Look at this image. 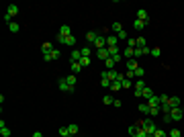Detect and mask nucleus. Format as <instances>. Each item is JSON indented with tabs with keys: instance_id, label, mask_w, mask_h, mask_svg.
Masks as SVG:
<instances>
[{
	"instance_id": "nucleus-1",
	"label": "nucleus",
	"mask_w": 184,
	"mask_h": 137,
	"mask_svg": "<svg viewBox=\"0 0 184 137\" xmlns=\"http://www.w3.org/2000/svg\"><path fill=\"white\" fill-rule=\"evenodd\" d=\"M139 127H141L147 135H153V133L158 131V125H155L153 119H143V121H139Z\"/></svg>"
},
{
	"instance_id": "nucleus-2",
	"label": "nucleus",
	"mask_w": 184,
	"mask_h": 137,
	"mask_svg": "<svg viewBox=\"0 0 184 137\" xmlns=\"http://www.w3.org/2000/svg\"><path fill=\"white\" fill-rule=\"evenodd\" d=\"M57 41L59 43H63V45H76V37L74 35H68V37H61V35H57Z\"/></svg>"
},
{
	"instance_id": "nucleus-3",
	"label": "nucleus",
	"mask_w": 184,
	"mask_h": 137,
	"mask_svg": "<svg viewBox=\"0 0 184 137\" xmlns=\"http://www.w3.org/2000/svg\"><path fill=\"white\" fill-rule=\"evenodd\" d=\"M170 117H172V121H182L184 119V111L178 106V108H172L170 111Z\"/></svg>"
},
{
	"instance_id": "nucleus-4",
	"label": "nucleus",
	"mask_w": 184,
	"mask_h": 137,
	"mask_svg": "<svg viewBox=\"0 0 184 137\" xmlns=\"http://www.w3.org/2000/svg\"><path fill=\"white\" fill-rule=\"evenodd\" d=\"M59 57H61L59 49H53V51H49V53H45V55H43V59H45V61H51V59H59Z\"/></svg>"
},
{
	"instance_id": "nucleus-5",
	"label": "nucleus",
	"mask_w": 184,
	"mask_h": 137,
	"mask_svg": "<svg viewBox=\"0 0 184 137\" xmlns=\"http://www.w3.org/2000/svg\"><path fill=\"white\" fill-rule=\"evenodd\" d=\"M57 86H59V90H61V92H70V94L74 92V88L66 82V78H59V84H57Z\"/></svg>"
},
{
	"instance_id": "nucleus-6",
	"label": "nucleus",
	"mask_w": 184,
	"mask_h": 137,
	"mask_svg": "<svg viewBox=\"0 0 184 137\" xmlns=\"http://www.w3.org/2000/svg\"><path fill=\"white\" fill-rule=\"evenodd\" d=\"M96 57H98V59H102V61H106V59L111 57V53H108V47H104V49H98V51H96Z\"/></svg>"
},
{
	"instance_id": "nucleus-7",
	"label": "nucleus",
	"mask_w": 184,
	"mask_h": 137,
	"mask_svg": "<svg viewBox=\"0 0 184 137\" xmlns=\"http://www.w3.org/2000/svg\"><path fill=\"white\" fill-rule=\"evenodd\" d=\"M94 47H96V51H98V49H104V47H106V37L98 35V39L94 41Z\"/></svg>"
},
{
	"instance_id": "nucleus-8",
	"label": "nucleus",
	"mask_w": 184,
	"mask_h": 137,
	"mask_svg": "<svg viewBox=\"0 0 184 137\" xmlns=\"http://www.w3.org/2000/svg\"><path fill=\"white\" fill-rule=\"evenodd\" d=\"M137 19H139V21H143V23H149V14H147L145 8H139V10H137Z\"/></svg>"
},
{
	"instance_id": "nucleus-9",
	"label": "nucleus",
	"mask_w": 184,
	"mask_h": 137,
	"mask_svg": "<svg viewBox=\"0 0 184 137\" xmlns=\"http://www.w3.org/2000/svg\"><path fill=\"white\" fill-rule=\"evenodd\" d=\"M117 43H119V37L117 35H108L106 37V47H117Z\"/></svg>"
},
{
	"instance_id": "nucleus-10",
	"label": "nucleus",
	"mask_w": 184,
	"mask_h": 137,
	"mask_svg": "<svg viewBox=\"0 0 184 137\" xmlns=\"http://www.w3.org/2000/svg\"><path fill=\"white\" fill-rule=\"evenodd\" d=\"M57 35H61V37H68V35H72V31H70V25H61V27H59V31H57Z\"/></svg>"
},
{
	"instance_id": "nucleus-11",
	"label": "nucleus",
	"mask_w": 184,
	"mask_h": 137,
	"mask_svg": "<svg viewBox=\"0 0 184 137\" xmlns=\"http://www.w3.org/2000/svg\"><path fill=\"white\" fill-rule=\"evenodd\" d=\"M96 39H98V33H96V31H88V33H86V41H88V43H92V45H94V41H96Z\"/></svg>"
},
{
	"instance_id": "nucleus-12",
	"label": "nucleus",
	"mask_w": 184,
	"mask_h": 137,
	"mask_svg": "<svg viewBox=\"0 0 184 137\" xmlns=\"http://www.w3.org/2000/svg\"><path fill=\"white\" fill-rule=\"evenodd\" d=\"M70 59H72V61H80V59H82V51H80V49H74V51L70 53Z\"/></svg>"
},
{
	"instance_id": "nucleus-13",
	"label": "nucleus",
	"mask_w": 184,
	"mask_h": 137,
	"mask_svg": "<svg viewBox=\"0 0 184 137\" xmlns=\"http://www.w3.org/2000/svg\"><path fill=\"white\" fill-rule=\"evenodd\" d=\"M137 68L139 66H137V59H135V57H133V59H127V70H129V72H135Z\"/></svg>"
},
{
	"instance_id": "nucleus-14",
	"label": "nucleus",
	"mask_w": 184,
	"mask_h": 137,
	"mask_svg": "<svg viewBox=\"0 0 184 137\" xmlns=\"http://www.w3.org/2000/svg\"><path fill=\"white\" fill-rule=\"evenodd\" d=\"M0 135L2 137H10V129L4 125V121H0Z\"/></svg>"
},
{
	"instance_id": "nucleus-15",
	"label": "nucleus",
	"mask_w": 184,
	"mask_h": 137,
	"mask_svg": "<svg viewBox=\"0 0 184 137\" xmlns=\"http://www.w3.org/2000/svg\"><path fill=\"white\" fill-rule=\"evenodd\" d=\"M141 96H143V98H145V102H147V100H149L151 96H155V94H153V90H151L149 86H145V88H143V94H141Z\"/></svg>"
},
{
	"instance_id": "nucleus-16",
	"label": "nucleus",
	"mask_w": 184,
	"mask_h": 137,
	"mask_svg": "<svg viewBox=\"0 0 184 137\" xmlns=\"http://www.w3.org/2000/svg\"><path fill=\"white\" fill-rule=\"evenodd\" d=\"M104 68H106V70H117V61H115L113 57H108V59L104 61Z\"/></svg>"
},
{
	"instance_id": "nucleus-17",
	"label": "nucleus",
	"mask_w": 184,
	"mask_h": 137,
	"mask_svg": "<svg viewBox=\"0 0 184 137\" xmlns=\"http://www.w3.org/2000/svg\"><path fill=\"white\" fill-rule=\"evenodd\" d=\"M70 70H72V74H78V72H82L84 68L80 66V61H72V66H70Z\"/></svg>"
},
{
	"instance_id": "nucleus-18",
	"label": "nucleus",
	"mask_w": 184,
	"mask_h": 137,
	"mask_svg": "<svg viewBox=\"0 0 184 137\" xmlns=\"http://www.w3.org/2000/svg\"><path fill=\"white\" fill-rule=\"evenodd\" d=\"M147 104H149V106H162V102H160V96H151V98L147 100Z\"/></svg>"
},
{
	"instance_id": "nucleus-19",
	"label": "nucleus",
	"mask_w": 184,
	"mask_h": 137,
	"mask_svg": "<svg viewBox=\"0 0 184 137\" xmlns=\"http://www.w3.org/2000/svg\"><path fill=\"white\" fill-rule=\"evenodd\" d=\"M168 104H170L172 108H178V106H180V98H178V96H172V98L168 100Z\"/></svg>"
},
{
	"instance_id": "nucleus-20",
	"label": "nucleus",
	"mask_w": 184,
	"mask_h": 137,
	"mask_svg": "<svg viewBox=\"0 0 184 137\" xmlns=\"http://www.w3.org/2000/svg\"><path fill=\"white\" fill-rule=\"evenodd\" d=\"M149 115H151V119H155V117H160V115H162V111H160V106H149Z\"/></svg>"
},
{
	"instance_id": "nucleus-21",
	"label": "nucleus",
	"mask_w": 184,
	"mask_h": 137,
	"mask_svg": "<svg viewBox=\"0 0 184 137\" xmlns=\"http://www.w3.org/2000/svg\"><path fill=\"white\" fill-rule=\"evenodd\" d=\"M68 131H70V135H78V131H80V127H78L76 123H70V125H68Z\"/></svg>"
},
{
	"instance_id": "nucleus-22",
	"label": "nucleus",
	"mask_w": 184,
	"mask_h": 137,
	"mask_svg": "<svg viewBox=\"0 0 184 137\" xmlns=\"http://www.w3.org/2000/svg\"><path fill=\"white\" fill-rule=\"evenodd\" d=\"M145 25H147V23H143V21L135 19V23H133V29H135V31H141V29H145Z\"/></svg>"
},
{
	"instance_id": "nucleus-23",
	"label": "nucleus",
	"mask_w": 184,
	"mask_h": 137,
	"mask_svg": "<svg viewBox=\"0 0 184 137\" xmlns=\"http://www.w3.org/2000/svg\"><path fill=\"white\" fill-rule=\"evenodd\" d=\"M66 82L74 88V86H76V74H68V76H66Z\"/></svg>"
},
{
	"instance_id": "nucleus-24",
	"label": "nucleus",
	"mask_w": 184,
	"mask_h": 137,
	"mask_svg": "<svg viewBox=\"0 0 184 137\" xmlns=\"http://www.w3.org/2000/svg\"><path fill=\"white\" fill-rule=\"evenodd\" d=\"M6 12H8V14H10V16H14V14H19V6H16V4H10V6H8V10H6Z\"/></svg>"
},
{
	"instance_id": "nucleus-25",
	"label": "nucleus",
	"mask_w": 184,
	"mask_h": 137,
	"mask_svg": "<svg viewBox=\"0 0 184 137\" xmlns=\"http://www.w3.org/2000/svg\"><path fill=\"white\" fill-rule=\"evenodd\" d=\"M143 88H145V82H143V80H141V78H137V80H135V90L143 92Z\"/></svg>"
},
{
	"instance_id": "nucleus-26",
	"label": "nucleus",
	"mask_w": 184,
	"mask_h": 137,
	"mask_svg": "<svg viewBox=\"0 0 184 137\" xmlns=\"http://www.w3.org/2000/svg\"><path fill=\"white\" fill-rule=\"evenodd\" d=\"M121 88H123V84H121V80H115V82H113V84H111V90H113V92L121 90Z\"/></svg>"
},
{
	"instance_id": "nucleus-27",
	"label": "nucleus",
	"mask_w": 184,
	"mask_h": 137,
	"mask_svg": "<svg viewBox=\"0 0 184 137\" xmlns=\"http://www.w3.org/2000/svg\"><path fill=\"white\" fill-rule=\"evenodd\" d=\"M8 29H10V33H19V31H21V25H19V23H10Z\"/></svg>"
},
{
	"instance_id": "nucleus-28",
	"label": "nucleus",
	"mask_w": 184,
	"mask_h": 137,
	"mask_svg": "<svg viewBox=\"0 0 184 137\" xmlns=\"http://www.w3.org/2000/svg\"><path fill=\"white\" fill-rule=\"evenodd\" d=\"M111 29H113V33H117V35H119V33L123 31V25H121V23H113V27H111Z\"/></svg>"
},
{
	"instance_id": "nucleus-29",
	"label": "nucleus",
	"mask_w": 184,
	"mask_h": 137,
	"mask_svg": "<svg viewBox=\"0 0 184 137\" xmlns=\"http://www.w3.org/2000/svg\"><path fill=\"white\" fill-rule=\"evenodd\" d=\"M139 113H143V115H149V104H147V102L139 104Z\"/></svg>"
},
{
	"instance_id": "nucleus-30",
	"label": "nucleus",
	"mask_w": 184,
	"mask_h": 137,
	"mask_svg": "<svg viewBox=\"0 0 184 137\" xmlns=\"http://www.w3.org/2000/svg\"><path fill=\"white\" fill-rule=\"evenodd\" d=\"M41 51H43V55H45L49 51H53V45H51V43H43V45H41Z\"/></svg>"
},
{
	"instance_id": "nucleus-31",
	"label": "nucleus",
	"mask_w": 184,
	"mask_h": 137,
	"mask_svg": "<svg viewBox=\"0 0 184 137\" xmlns=\"http://www.w3.org/2000/svg\"><path fill=\"white\" fill-rule=\"evenodd\" d=\"M123 55H125L127 59H133V49H131V47H125V51H123Z\"/></svg>"
},
{
	"instance_id": "nucleus-32",
	"label": "nucleus",
	"mask_w": 184,
	"mask_h": 137,
	"mask_svg": "<svg viewBox=\"0 0 184 137\" xmlns=\"http://www.w3.org/2000/svg\"><path fill=\"white\" fill-rule=\"evenodd\" d=\"M100 84H102V88H108V90H111V84H113V82H111L108 78H100Z\"/></svg>"
},
{
	"instance_id": "nucleus-33",
	"label": "nucleus",
	"mask_w": 184,
	"mask_h": 137,
	"mask_svg": "<svg viewBox=\"0 0 184 137\" xmlns=\"http://www.w3.org/2000/svg\"><path fill=\"white\" fill-rule=\"evenodd\" d=\"M141 55H143V47H135V49H133V57L137 59V57H141Z\"/></svg>"
},
{
	"instance_id": "nucleus-34",
	"label": "nucleus",
	"mask_w": 184,
	"mask_h": 137,
	"mask_svg": "<svg viewBox=\"0 0 184 137\" xmlns=\"http://www.w3.org/2000/svg\"><path fill=\"white\" fill-rule=\"evenodd\" d=\"M113 100H115V98H113L111 94H104V96H102V102H104V104H113Z\"/></svg>"
},
{
	"instance_id": "nucleus-35",
	"label": "nucleus",
	"mask_w": 184,
	"mask_h": 137,
	"mask_svg": "<svg viewBox=\"0 0 184 137\" xmlns=\"http://www.w3.org/2000/svg\"><path fill=\"white\" fill-rule=\"evenodd\" d=\"M80 51H82V57H88V55H90V51H92V49H90L88 45H84L82 49H80Z\"/></svg>"
},
{
	"instance_id": "nucleus-36",
	"label": "nucleus",
	"mask_w": 184,
	"mask_h": 137,
	"mask_svg": "<svg viewBox=\"0 0 184 137\" xmlns=\"http://www.w3.org/2000/svg\"><path fill=\"white\" fill-rule=\"evenodd\" d=\"M59 135L61 137H72L70 135V131H68V127H59Z\"/></svg>"
},
{
	"instance_id": "nucleus-37",
	"label": "nucleus",
	"mask_w": 184,
	"mask_h": 137,
	"mask_svg": "<svg viewBox=\"0 0 184 137\" xmlns=\"http://www.w3.org/2000/svg\"><path fill=\"white\" fill-rule=\"evenodd\" d=\"M80 66H82V68H88V66H90V57H82V59H80Z\"/></svg>"
},
{
	"instance_id": "nucleus-38",
	"label": "nucleus",
	"mask_w": 184,
	"mask_h": 137,
	"mask_svg": "<svg viewBox=\"0 0 184 137\" xmlns=\"http://www.w3.org/2000/svg\"><path fill=\"white\" fill-rule=\"evenodd\" d=\"M121 84H123V88H131V86H133V80H129V78H125V80H123Z\"/></svg>"
},
{
	"instance_id": "nucleus-39",
	"label": "nucleus",
	"mask_w": 184,
	"mask_h": 137,
	"mask_svg": "<svg viewBox=\"0 0 184 137\" xmlns=\"http://www.w3.org/2000/svg\"><path fill=\"white\" fill-rule=\"evenodd\" d=\"M145 43H147V39H145V37H137V47H147Z\"/></svg>"
},
{
	"instance_id": "nucleus-40",
	"label": "nucleus",
	"mask_w": 184,
	"mask_h": 137,
	"mask_svg": "<svg viewBox=\"0 0 184 137\" xmlns=\"http://www.w3.org/2000/svg\"><path fill=\"white\" fill-rule=\"evenodd\" d=\"M137 129H139V125H131V127H129L127 131H129V135H133V137H135V133H137Z\"/></svg>"
},
{
	"instance_id": "nucleus-41",
	"label": "nucleus",
	"mask_w": 184,
	"mask_h": 137,
	"mask_svg": "<svg viewBox=\"0 0 184 137\" xmlns=\"http://www.w3.org/2000/svg\"><path fill=\"white\" fill-rule=\"evenodd\" d=\"M127 47L135 49V47H137V39H127Z\"/></svg>"
},
{
	"instance_id": "nucleus-42",
	"label": "nucleus",
	"mask_w": 184,
	"mask_h": 137,
	"mask_svg": "<svg viewBox=\"0 0 184 137\" xmlns=\"http://www.w3.org/2000/svg\"><path fill=\"white\" fill-rule=\"evenodd\" d=\"M168 135H170V137H182V133H180V129H172Z\"/></svg>"
},
{
	"instance_id": "nucleus-43",
	"label": "nucleus",
	"mask_w": 184,
	"mask_h": 137,
	"mask_svg": "<svg viewBox=\"0 0 184 137\" xmlns=\"http://www.w3.org/2000/svg\"><path fill=\"white\" fill-rule=\"evenodd\" d=\"M153 137H168V133H166L164 129H158V131L153 133Z\"/></svg>"
},
{
	"instance_id": "nucleus-44",
	"label": "nucleus",
	"mask_w": 184,
	"mask_h": 137,
	"mask_svg": "<svg viewBox=\"0 0 184 137\" xmlns=\"http://www.w3.org/2000/svg\"><path fill=\"white\" fill-rule=\"evenodd\" d=\"M135 76H137V78H143V76H145V70H143V68H137V70H135Z\"/></svg>"
},
{
	"instance_id": "nucleus-45",
	"label": "nucleus",
	"mask_w": 184,
	"mask_h": 137,
	"mask_svg": "<svg viewBox=\"0 0 184 137\" xmlns=\"http://www.w3.org/2000/svg\"><path fill=\"white\" fill-rule=\"evenodd\" d=\"M160 53H162L160 47H153V49H151V55H153V57H160Z\"/></svg>"
},
{
	"instance_id": "nucleus-46",
	"label": "nucleus",
	"mask_w": 184,
	"mask_h": 137,
	"mask_svg": "<svg viewBox=\"0 0 184 137\" xmlns=\"http://www.w3.org/2000/svg\"><path fill=\"white\" fill-rule=\"evenodd\" d=\"M135 137H147V133H145V131H143V129L139 127V129H137V133H135Z\"/></svg>"
},
{
	"instance_id": "nucleus-47",
	"label": "nucleus",
	"mask_w": 184,
	"mask_h": 137,
	"mask_svg": "<svg viewBox=\"0 0 184 137\" xmlns=\"http://www.w3.org/2000/svg\"><path fill=\"white\" fill-rule=\"evenodd\" d=\"M168 100H170V98H168V96H166V94H160V102H162V104H166V102H168Z\"/></svg>"
},
{
	"instance_id": "nucleus-48",
	"label": "nucleus",
	"mask_w": 184,
	"mask_h": 137,
	"mask_svg": "<svg viewBox=\"0 0 184 137\" xmlns=\"http://www.w3.org/2000/svg\"><path fill=\"white\" fill-rule=\"evenodd\" d=\"M162 121H166V123H172V117H170V113H168V115H162Z\"/></svg>"
},
{
	"instance_id": "nucleus-49",
	"label": "nucleus",
	"mask_w": 184,
	"mask_h": 137,
	"mask_svg": "<svg viewBox=\"0 0 184 137\" xmlns=\"http://www.w3.org/2000/svg\"><path fill=\"white\" fill-rule=\"evenodd\" d=\"M4 21H6V23H8V25H10V23H12V16H10V14H8V12H4Z\"/></svg>"
},
{
	"instance_id": "nucleus-50",
	"label": "nucleus",
	"mask_w": 184,
	"mask_h": 137,
	"mask_svg": "<svg viewBox=\"0 0 184 137\" xmlns=\"http://www.w3.org/2000/svg\"><path fill=\"white\" fill-rule=\"evenodd\" d=\"M133 76H135V72H129V70L125 72V78H129V80H133Z\"/></svg>"
},
{
	"instance_id": "nucleus-51",
	"label": "nucleus",
	"mask_w": 184,
	"mask_h": 137,
	"mask_svg": "<svg viewBox=\"0 0 184 137\" xmlns=\"http://www.w3.org/2000/svg\"><path fill=\"white\" fill-rule=\"evenodd\" d=\"M117 37H119V41H121V39H127V33H125V31H121Z\"/></svg>"
},
{
	"instance_id": "nucleus-52",
	"label": "nucleus",
	"mask_w": 184,
	"mask_h": 137,
	"mask_svg": "<svg viewBox=\"0 0 184 137\" xmlns=\"http://www.w3.org/2000/svg\"><path fill=\"white\" fill-rule=\"evenodd\" d=\"M113 106H117V108H119V106H121V100H119V98H115V100H113Z\"/></svg>"
},
{
	"instance_id": "nucleus-53",
	"label": "nucleus",
	"mask_w": 184,
	"mask_h": 137,
	"mask_svg": "<svg viewBox=\"0 0 184 137\" xmlns=\"http://www.w3.org/2000/svg\"><path fill=\"white\" fill-rule=\"evenodd\" d=\"M33 137H43V133H41V131H35V133H33Z\"/></svg>"
},
{
	"instance_id": "nucleus-54",
	"label": "nucleus",
	"mask_w": 184,
	"mask_h": 137,
	"mask_svg": "<svg viewBox=\"0 0 184 137\" xmlns=\"http://www.w3.org/2000/svg\"><path fill=\"white\" fill-rule=\"evenodd\" d=\"M147 137H153V135H147Z\"/></svg>"
}]
</instances>
